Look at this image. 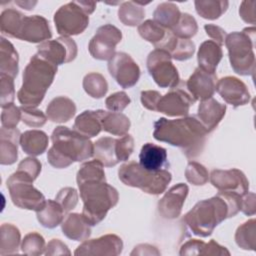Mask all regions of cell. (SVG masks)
<instances>
[{
	"label": "cell",
	"mask_w": 256,
	"mask_h": 256,
	"mask_svg": "<svg viewBox=\"0 0 256 256\" xmlns=\"http://www.w3.org/2000/svg\"><path fill=\"white\" fill-rule=\"evenodd\" d=\"M145 11L138 2H123L118 11L119 20L128 26H136L144 18Z\"/></svg>",
	"instance_id": "cell-37"
},
{
	"label": "cell",
	"mask_w": 256,
	"mask_h": 256,
	"mask_svg": "<svg viewBox=\"0 0 256 256\" xmlns=\"http://www.w3.org/2000/svg\"><path fill=\"white\" fill-rule=\"evenodd\" d=\"M21 119L22 121L31 127H41L45 124L47 117L41 110L29 107H21Z\"/></svg>",
	"instance_id": "cell-45"
},
{
	"label": "cell",
	"mask_w": 256,
	"mask_h": 256,
	"mask_svg": "<svg viewBox=\"0 0 256 256\" xmlns=\"http://www.w3.org/2000/svg\"><path fill=\"white\" fill-rule=\"evenodd\" d=\"M110 75L123 88L134 86L140 77V68L133 58L124 53L118 52L108 62Z\"/></svg>",
	"instance_id": "cell-14"
},
{
	"label": "cell",
	"mask_w": 256,
	"mask_h": 256,
	"mask_svg": "<svg viewBox=\"0 0 256 256\" xmlns=\"http://www.w3.org/2000/svg\"><path fill=\"white\" fill-rule=\"evenodd\" d=\"M57 73V65L35 54L23 72L18 100L24 107L35 108L43 100Z\"/></svg>",
	"instance_id": "cell-4"
},
{
	"label": "cell",
	"mask_w": 256,
	"mask_h": 256,
	"mask_svg": "<svg viewBox=\"0 0 256 256\" xmlns=\"http://www.w3.org/2000/svg\"><path fill=\"white\" fill-rule=\"evenodd\" d=\"M36 213L38 221L46 228L58 226L63 221L64 215L66 214L62 206L56 200H47L44 207Z\"/></svg>",
	"instance_id": "cell-31"
},
{
	"label": "cell",
	"mask_w": 256,
	"mask_h": 256,
	"mask_svg": "<svg viewBox=\"0 0 256 256\" xmlns=\"http://www.w3.org/2000/svg\"><path fill=\"white\" fill-rule=\"evenodd\" d=\"M255 27H248L241 32H232L225 38L229 60L233 70L243 76L255 73Z\"/></svg>",
	"instance_id": "cell-6"
},
{
	"label": "cell",
	"mask_w": 256,
	"mask_h": 256,
	"mask_svg": "<svg viewBox=\"0 0 256 256\" xmlns=\"http://www.w3.org/2000/svg\"><path fill=\"white\" fill-rule=\"evenodd\" d=\"M210 181L220 191L236 192L243 195L249 190V181L238 169L213 170L210 174Z\"/></svg>",
	"instance_id": "cell-17"
},
{
	"label": "cell",
	"mask_w": 256,
	"mask_h": 256,
	"mask_svg": "<svg viewBox=\"0 0 256 256\" xmlns=\"http://www.w3.org/2000/svg\"><path fill=\"white\" fill-rule=\"evenodd\" d=\"M194 103L195 100L187 91L182 87H174L161 96L156 111L168 116H184L188 114L190 106Z\"/></svg>",
	"instance_id": "cell-15"
},
{
	"label": "cell",
	"mask_w": 256,
	"mask_h": 256,
	"mask_svg": "<svg viewBox=\"0 0 256 256\" xmlns=\"http://www.w3.org/2000/svg\"><path fill=\"white\" fill-rule=\"evenodd\" d=\"M55 200L62 206L64 212L67 213L76 206L78 202V194L74 188L66 187L59 191Z\"/></svg>",
	"instance_id": "cell-46"
},
{
	"label": "cell",
	"mask_w": 256,
	"mask_h": 256,
	"mask_svg": "<svg viewBox=\"0 0 256 256\" xmlns=\"http://www.w3.org/2000/svg\"><path fill=\"white\" fill-rule=\"evenodd\" d=\"M217 76L215 73H209L201 68H196L194 73L185 83L188 93L196 100H206L212 98L216 91Z\"/></svg>",
	"instance_id": "cell-20"
},
{
	"label": "cell",
	"mask_w": 256,
	"mask_h": 256,
	"mask_svg": "<svg viewBox=\"0 0 256 256\" xmlns=\"http://www.w3.org/2000/svg\"><path fill=\"white\" fill-rule=\"evenodd\" d=\"M34 178L27 172L18 169L7 180V188L9 189L13 203L28 210L39 211L45 203L44 195L33 186Z\"/></svg>",
	"instance_id": "cell-8"
},
{
	"label": "cell",
	"mask_w": 256,
	"mask_h": 256,
	"mask_svg": "<svg viewBox=\"0 0 256 256\" xmlns=\"http://www.w3.org/2000/svg\"><path fill=\"white\" fill-rule=\"evenodd\" d=\"M5 108L7 109V111L5 109H3L2 125H3V127L8 128V129L15 128V126L18 124V122L21 118V111L14 104H11Z\"/></svg>",
	"instance_id": "cell-48"
},
{
	"label": "cell",
	"mask_w": 256,
	"mask_h": 256,
	"mask_svg": "<svg viewBox=\"0 0 256 256\" xmlns=\"http://www.w3.org/2000/svg\"><path fill=\"white\" fill-rule=\"evenodd\" d=\"M188 191V186L184 183H179L171 187L158 202L160 215L166 219L177 218L182 211Z\"/></svg>",
	"instance_id": "cell-21"
},
{
	"label": "cell",
	"mask_w": 256,
	"mask_h": 256,
	"mask_svg": "<svg viewBox=\"0 0 256 256\" xmlns=\"http://www.w3.org/2000/svg\"><path fill=\"white\" fill-rule=\"evenodd\" d=\"M123 249V242L120 237L114 234H107L97 239L83 242L75 250V255H119Z\"/></svg>",
	"instance_id": "cell-18"
},
{
	"label": "cell",
	"mask_w": 256,
	"mask_h": 256,
	"mask_svg": "<svg viewBox=\"0 0 256 256\" xmlns=\"http://www.w3.org/2000/svg\"><path fill=\"white\" fill-rule=\"evenodd\" d=\"M7 135L1 131V139L6 141L8 146L1 143V163L2 164H13L17 159V144L20 141V132L18 129H8L3 127Z\"/></svg>",
	"instance_id": "cell-35"
},
{
	"label": "cell",
	"mask_w": 256,
	"mask_h": 256,
	"mask_svg": "<svg viewBox=\"0 0 256 256\" xmlns=\"http://www.w3.org/2000/svg\"><path fill=\"white\" fill-rule=\"evenodd\" d=\"M216 90L225 102L235 108L247 104L251 99L250 92L245 83L233 76L221 78L216 84Z\"/></svg>",
	"instance_id": "cell-19"
},
{
	"label": "cell",
	"mask_w": 256,
	"mask_h": 256,
	"mask_svg": "<svg viewBox=\"0 0 256 256\" xmlns=\"http://www.w3.org/2000/svg\"><path fill=\"white\" fill-rule=\"evenodd\" d=\"M23 151L31 156L41 155L48 146V136L41 130H28L20 137Z\"/></svg>",
	"instance_id": "cell-30"
},
{
	"label": "cell",
	"mask_w": 256,
	"mask_h": 256,
	"mask_svg": "<svg viewBox=\"0 0 256 256\" xmlns=\"http://www.w3.org/2000/svg\"><path fill=\"white\" fill-rule=\"evenodd\" d=\"M91 225L78 213L68 214L62 222L63 234L74 241L86 240L91 234Z\"/></svg>",
	"instance_id": "cell-26"
},
{
	"label": "cell",
	"mask_w": 256,
	"mask_h": 256,
	"mask_svg": "<svg viewBox=\"0 0 256 256\" xmlns=\"http://www.w3.org/2000/svg\"><path fill=\"white\" fill-rule=\"evenodd\" d=\"M237 245L245 250L256 249V220L250 219L239 226L235 233Z\"/></svg>",
	"instance_id": "cell-36"
},
{
	"label": "cell",
	"mask_w": 256,
	"mask_h": 256,
	"mask_svg": "<svg viewBox=\"0 0 256 256\" xmlns=\"http://www.w3.org/2000/svg\"><path fill=\"white\" fill-rule=\"evenodd\" d=\"M18 169L27 172L35 180L41 172V163L35 158H26L19 163Z\"/></svg>",
	"instance_id": "cell-51"
},
{
	"label": "cell",
	"mask_w": 256,
	"mask_h": 256,
	"mask_svg": "<svg viewBox=\"0 0 256 256\" xmlns=\"http://www.w3.org/2000/svg\"><path fill=\"white\" fill-rule=\"evenodd\" d=\"M161 96L162 95L157 91H143L141 92V102L145 108L152 111H156Z\"/></svg>",
	"instance_id": "cell-52"
},
{
	"label": "cell",
	"mask_w": 256,
	"mask_h": 256,
	"mask_svg": "<svg viewBox=\"0 0 256 256\" xmlns=\"http://www.w3.org/2000/svg\"><path fill=\"white\" fill-rule=\"evenodd\" d=\"M171 55L163 49L153 50L147 58V69L156 84L162 88H174L180 83L176 67L171 61Z\"/></svg>",
	"instance_id": "cell-11"
},
{
	"label": "cell",
	"mask_w": 256,
	"mask_h": 256,
	"mask_svg": "<svg viewBox=\"0 0 256 256\" xmlns=\"http://www.w3.org/2000/svg\"><path fill=\"white\" fill-rule=\"evenodd\" d=\"M37 50L39 56L57 66L71 62L77 55V45L74 40L64 36L41 43Z\"/></svg>",
	"instance_id": "cell-13"
},
{
	"label": "cell",
	"mask_w": 256,
	"mask_h": 256,
	"mask_svg": "<svg viewBox=\"0 0 256 256\" xmlns=\"http://www.w3.org/2000/svg\"><path fill=\"white\" fill-rule=\"evenodd\" d=\"M76 112V106L74 102L65 97L59 96L54 98L47 106L46 113L49 120L52 122L62 123L70 120Z\"/></svg>",
	"instance_id": "cell-27"
},
{
	"label": "cell",
	"mask_w": 256,
	"mask_h": 256,
	"mask_svg": "<svg viewBox=\"0 0 256 256\" xmlns=\"http://www.w3.org/2000/svg\"><path fill=\"white\" fill-rule=\"evenodd\" d=\"M103 168L104 165L97 159L83 163L77 172V184L88 180H105V172Z\"/></svg>",
	"instance_id": "cell-41"
},
{
	"label": "cell",
	"mask_w": 256,
	"mask_h": 256,
	"mask_svg": "<svg viewBox=\"0 0 256 256\" xmlns=\"http://www.w3.org/2000/svg\"><path fill=\"white\" fill-rule=\"evenodd\" d=\"M241 211L248 216H253L256 212L255 194L253 192H246L241 196Z\"/></svg>",
	"instance_id": "cell-53"
},
{
	"label": "cell",
	"mask_w": 256,
	"mask_h": 256,
	"mask_svg": "<svg viewBox=\"0 0 256 256\" xmlns=\"http://www.w3.org/2000/svg\"><path fill=\"white\" fill-rule=\"evenodd\" d=\"M139 164L150 171L164 169L167 165L166 149L153 143L144 144L139 153Z\"/></svg>",
	"instance_id": "cell-23"
},
{
	"label": "cell",
	"mask_w": 256,
	"mask_h": 256,
	"mask_svg": "<svg viewBox=\"0 0 256 256\" xmlns=\"http://www.w3.org/2000/svg\"><path fill=\"white\" fill-rule=\"evenodd\" d=\"M226 105L219 103L213 98L201 101L198 107V119L207 132L214 130L225 116Z\"/></svg>",
	"instance_id": "cell-22"
},
{
	"label": "cell",
	"mask_w": 256,
	"mask_h": 256,
	"mask_svg": "<svg viewBox=\"0 0 256 256\" xmlns=\"http://www.w3.org/2000/svg\"><path fill=\"white\" fill-rule=\"evenodd\" d=\"M51 140L53 146L48 151L47 159L55 168H66L73 162L83 161L93 156L94 144L88 137L74 129L58 126L54 129Z\"/></svg>",
	"instance_id": "cell-3"
},
{
	"label": "cell",
	"mask_w": 256,
	"mask_h": 256,
	"mask_svg": "<svg viewBox=\"0 0 256 256\" xmlns=\"http://www.w3.org/2000/svg\"><path fill=\"white\" fill-rule=\"evenodd\" d=\"M154 21L166 29L171 30L179 21L181 12L177 5L171 2H164L157 6L154 11Z\"/></svg>",
	"instance_id": "cell-34"
},
{
	"label": "cell",
	"mask_w": 256,
	"mask_h": 256,
	"mask_svg": "<svg viewBox=\"0 0 256 256\" xmlns=\"http://www.w3.org/2000/svg\"><path fill=\"white\" fill-rule=\"evenodd\" d=\"M207 130L196 116L168 120L160 118L154 123L153 136L182 149L188 158L198 156L205 145Z\"/></svg>",
	"instance_id": "cell-2"
},
{
	"label": "cell",
	"mask_w": 256,
	"mask_h": 256,
	"mask_svg": "<svg viewBox=\"0 0 256 256\" xmlns=\"http://www.w3.org/2000/svg\"><path fill=\"white\" fill-rule=\"evenodd\" d=\"M102 130L117 136H124L129 130L130 120L121 112L104 111L102 120Z\"/></svg>",
	"instance_id": "cell-33"
},
{
	"label": "cell",
	"mask_w": 256,
	"mask_h": 256,
	"mask_svg": "<svg viewBox=\"0 0 256 256\" xmlns=\"http://www.w3.org/2000/svg\"><path fill=\"white\" fill-rule=\"evenodd\" d=\"M45 241L38 233H29L25 236L22 243V251L29 255H39L44 252Z\"/></svg>",
	"instance_id": "cell-44"
},
{
	"label": "cell",
	"mask_w": 256,
	"mask_h": 256,
	"mask_svg": "<svg viewBox=\"0 0 256 256\" xmlns=\"http://www.w3.org/2000/svg\"><path fill=\"white\" fill-rule=\"evenodd\" d=\"M197 30L196 20L190 14L183 13L180 16L178 23L170 31L180 39H189L196 34Z\"/></svg>",
	"instance_id": "cell-42"
},
{
	"label": "cell",
	"mask_w": 256,
	"mask_h": 256,
	"mask_svg": "<svg viewBox=\"0 0 256 256\" xmlns=\"http://www.w3.org/2000/svg\"><path fill=\"white\" fill-rule=\"evenodd\" d=\"M57 32L69 37L82 33L89 24V14L84 10L81 1L69 2L61 6L54 14Z\"/></svg>",
	"instance_id": "cell-10"
},
{
	"label": "cell",
	"mask_w": 256,
	"mask_h": 256,
	"mask_svg": "<svg viewBox=\"0 0 256 256\" xmlns=\"http://www.w3.org/2000/svg\"><path fill=\"white\" fill-rule=\"evenodd\" d=\"M83 88L85 92L93 98L103 97L107 90L108 84L106 79L99 73H89L84 77Z\"/></svg>",
	"instance_id": "cell-40"
},
{
	"label": "cell",
	"mask_w": 256,
	"mask_h": 256,
	"mask_svg": "<svg viewBox=\"0 0 256 256\" xmlns=\"http://www.w3.org/2000/svg\"><path fill=\"white\" fill-rule=\"evenodd\" d=\"M139 34L148 42L155 46V49H159L164 41L167 39L171 31L164 28L154 20H146L138 26Z\"/></svg>",
	"instance_id": "cell-32"
},
{
	"label": "cell",
	"mask_w": 256,
	"mask_h": 256,
	"mask_svg": "<svg viewBox=\"0 0 256 256\" xmlns=\"http://www.w3.org/2000/svg\"><path fill=\"white\" fill-rule=\"evenodd\" d=\"M78 187L84 204L82 216L91 226L101 222L118 202L117 190L103 179L83 181Z\"/></svg>",
	"instance_id": "cell-5"
},
{
	"label": "cell",
	"mask_w": 256,
	"mask_h": 256,
	"mask_svg": "<svg viewBox=\"0 0 256 256\" xmlns=\"http://www.w3.org/2000/svg\"><path fill=\"white\" fill-rule=\"evenodd\" d=\"M104 110H86L77 116L74 122V130L80 134L91 138L100 133L102 130V116Z\"/></svg>",
	"instance_id": "cell-24"
},
{
	"label": "cell",
	"mask_w": 256,
	"mask_h": 256,
	"mask_svg": "<svg viewBox=\"0 0 256 256\" xmlns=\"http://www.w3.org/2000/svg\"><path fill=\"white\" fill-rule=\"evenodd\" d=\"M255 1H243L239 8V15L240 17L249 24H255Z\"/></svg>",
	"instance_id": "cell-50"
},
{
	"label": "cell",
	"mask_w": 256,
	"mask_h": 256,
	"mask_svg": "<svg viewBox=\"0 0 256 256\" xmlns=\"http://www.w3.org/2000/svg\"><path fill=\"white\" fill-rule=\"evenodd\" d=\"M121 39L122 33L117 27L111 24L101 26L90 40L89 52L95 59L110 60L114 56L116 45Z\"/></svg>",
	"instance_id": "cell-12"
},
{
	"label": "cell",
	"mask_w": 256,
	"mask_h": 256,
	"mask_svg": "<svg viewBox=\"0 0 256 256\" xmlns=\"http://www.w3.org/2000/svg\"><path fill=\"white\" fill-rule=\"evenodd\" d=\"M241 196L236 192L220 191L210 199L199 201L184 216L183 221L193 234L207 237L218 224L240 211Z\"/></svg>",
	"instance_id": "cell-1"
},
{
	"label": "cell",
	"mask_w": 256,
	"mask_h": 256,
	"mask_svg": "<svg viewBox=\"0 0 256 256\" xmlns=\"http://www.w3.org/2000/svg\"><path fill=\"white\" fill-rule=\"evenodd\" d=\"M7 47L1 41V74H5L14 78L18 73V54L13 45L6 41Z\"/></svg>",
	"instance_id": "cell-38"
},
{
	"label": "cell",
	"mask_w": 256,
	"mask_h": 256,
	"mask_svg": "<svg viewBox=\"0 0 256 256\" xmlns=\"http://www.w3.org/2000/svg\"><path fill=\"white\" fill-rule=\"evenodd\" d=\"M134 149V139L131 135L121 138L101 137L94 143L93 156L104 166L112 167L121 161H126Z\"/></svg>",
	"instance_id": "cell-9"
},
{
	"label": "cell",
	"mask_w": 256,
	"mask_h": 256,
	"mask_svg": "<svg viewBox=\"0 0 256 256\" xmlns=\"http://www.w3.org/2000/svg\"><path fill=\"white\" fill-rule=\"evenodd\" d=\"M197 13L205 19H218L228 8V1H195Z\"/></svg>",
	"instance_id": "cell-39"
},
{
	"label": "cell",
	"mask_w": 256,
	"mask_h": 256,
	"mask_svg": "<svg viewBox=\"0 0 256 256\" xmlns=\"http://www.w3.org/2000/svg\"><path fill=\"white\" fill-rule=\"evenodd\" d=\"M222 56L223 53L219 44L212 40L204 41L200 45L197 56L199 68L209 73H215Z\"/></svg>",
	"instance_id": "cell-25"
},
{
	"label": "cell",
	"mask_w": 256,
	"mask_h": 256,
	"mask_svg": "<svg viewBox=\"0 0 256 256\" xmlns=\"http://www.w3.org/2000/svg\"><path fill=\"white\" fill-rule=\"evenodd\" d=\"M129 103H130V98L123 91L111 94L109 97L106 98V101H105L106 107L112 112L123 111L129 105Z\"/></svg>",
	"instance_id": "cell-47"
},
{
	"label": "cell",
	"mask_w": 256,
	"mask_h": 256,
	"mask_svg": "<svg viewBox=\"0 0 256 256\" xmlns=\"http://www.w3.org/2000/svg\"><path fill=\"white\" fill-rule=\"evenodd\" d=\"M46 255H58V254H70L67 246L59 239H52L46 247Z\"/></svg>",
	"instance_id": "cell-55"
},
{
	"label": "cell",
	"mask_w": 256,
	"mask_h": 256,
	"mask_svg": "<svg viewBox=\"0 0 256 256\" xmlns=\"http://www.w3.org/2000/svg\"><path fill=\"white\" fill-rule=\"evenodd\" d=\"M118 175L125 185L139 188L152 195L163 193L172 179L171 173L166 169L146 170L135 161L123 164L118 170Z\"/></svg>",
	"instance_id": "cell-7"
},
{
	"label": "cell",
	"mask_w": 256,
	"mask_h": 256,
	"mask_svg": "<svg viewBox=\"0 0 256 256\" xmlns=\"http://www.w3.org/2000/svg\"><path fill=\"white\" fill-rule=\"evenodd\" d=\"M7 231H5V228L2 226V234H5L7 236L8 239V244H7V249H8V253H13V252H17L18 246H19V242H20V233L19 230L13 226V225H6ZM6 247L4 249H6ZM4 249L1 251V253L4 251Z\"/></svg>",
	"instance_id": "cell-49"
},
{
	"label": "cell",
	"mask_w": 256,
	"mask_h": 256,
	"mask_svg": "<svg viewBox=\"0 0 256 256\" xmlns=\"http://www.w3.org/2000/svg\"><path fill=\"white\" fill-rule=\"evenodd\" d=\"M160 49L167 51L173 59L184 61L192 57L195 51V45L189 39H180L171 32Z\"/></svg>",
	"instance_id": "cell-28"
},
{
	"label": "cell",
	"mask_w": 256,
	"mask_h": 256,
	"mask_svg": "<svg viewBox=\"0 0 256 256\" xmlns=\"http://www.w3.org/2000/svg\"><path fill=\"white\" fill-rule=\"evenodd\" d=\"M180 255H230V252L214 240L204 243L198 239L185 242L180 248Z\"/></svg>",
	"instance_id": "cell-29"
},
{
	"label": "cell",
	"mask_w": 256,
	"mask_h": 256,
	"mask_svg": "<svg viewBox=\"0 0 256 256\" xmlns=\"http://www.w3.org/2000/svg\"><path fill=\"white\" fill-rule=\"evenodd\" d=\"M52 36L48 21L39 15L23 16L15 38L31 43L48 41Z\"/></svg>",
	"instance_id": "cell-16"
},
{
	"label": "cell",
	"mask_w": 256,
	"mask_h": 256,
	"mask_svg": "<svg viewBox=\"0 0 256 256\" xmlns=\"http://www.w3.org/2000/svg\"><path fill=\"white\" fill-rule=\"evenodd\" d=\"M204 29L206 31V34L212 38V41L216 42L217 44H219L220 46H222L225 42V38H226V32L225 30H223L221 27L213 25V24H207L204 26Z\"/></svg>",
	"instance_id": "cell-54"
},
{
	"label": "cell",
	"mask_w": 256,
	"mask_h": 256,
	"mask_svg": "<svg viewBox=\"0 0 256 256\" xmlns=\"http://www.w3.org/2000/svg\"><path fill=\"white\" fill-rule=\"evenodd\" d=\"M185 176L187 181L193 185H204L209 179L206 168L197 162H190L187 165Z\"/></svg>",
	"instance_id": "cell-43"
}]
</instances>
